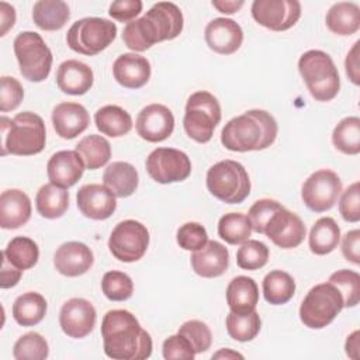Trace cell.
Here are the masks:
<instances>
[{
	"label": "cell",
	"mask_w": 360,
	"mask_h": 360,
	"mask_svg": "<svg viewBox=\"0 0 360 360\" xmlns=\"http://www.w3.org/2000/svg\"><path fill=\"white\" fill-rule=\"evenodd\" d=\"M104 353L115 360H143L152 354V338L127 309H111L101 321Z\"/></svg>",
	"instance_id": "cell-1"
},
{
	"label": "cell",
	"mask_w": 360,
	"mask_h": 360,
	"mask_svg": "<svg viewBox=\"0 0 360 360\" xmlns=\"http://www.w3.org/2000/svg\"><path fill=\"white\" fill-rule=\"evenodd\" d=\"M181 10L170 1L153 4L141 18L128 22L122 30L124 44L135 52H143L156 42L174 39L183 31Z\"/></svg>",
	"instance_id": "cell-2"
},
{
	"label": "cell",
	"mask_w": 360,
	"mask_h": 360,
	"mask_svg": "<svg viewBox=\"0 0 360 360\" xmlns=\"http://www.w3.org/2000/svg\"><path fill=\"white\" fill-rule=\"evenodd\" d=\"M277 121L264 110H248L229 120L221 131V143L232 152L263 150L277 136Z\"/></svg>",
	"instance_id": "cell-3"
},
{
	"label": "cell",
	"mask_w": 360,
	"mask_h": 360,
	"mask_svg": "<svg viewBox=\"0 0 360 360\" xmlns=\"http://www.w3.org/2000/svg\"><path fill=\"white\" fill-rule=\"evenodd\" d=\"M1 155L31 156L42 152L46 141L44 120L31 111L18 112L13 120L1 117Z\"/></svg>",
	"instance_id": "cell-4"
},
{
	"label": "cell",
	"mask_w": 360,
	"mask_h": 360,
	"mask_svg": "<svg viewBox=\"0 0 360 360\" xmlns=\"http://www.w3.org/2000/svg\"><path fill=\"white\" fill-rule=\"evenodd\" d=\"M298 70L316 101H330L340 90V77L332 58L321 49H309L298 59Z\"/></svg>",
	"instance_id": "cell-5"
},
{
	"label": "cell",
	"mask_w": 360,
	"mask_h": 360,
	"mask_svg": "<svg viewBox=\"0 0 360 360\" xmlns=\"http://www.w3.org/2000/svg\"><path fill=\"white\" fill-rule=\"evenodd\" d=\"M207 188L218 200L240 204L250 194V179L242 163L225 159L212 165L207 172Z\"/></svg>",
	"instance_id": "cell-6"
},
{
	"label": "cell",
	"mask_w": 360,
	"mask_h": 360,
	"mask_svg": "<svg viewBox=\"0 0 360 360\" xmlns=\"http://www.w3.org/2000/svg\"><path fill=\"white\" fill-rule=\"evenodd\" d=\"M219 121L221 105L214 94L200 90L187 98L183 127L193 141L198 143L210 142Z\"/></svg>",
	"instance_id": "cell-7"
},
{
	"label": "cell",
	"mask_w": 360,
	"mask_h": 360,
	"mask_svg": "<svg viewBox=\"0 0 360 360\" xmlns=\"http://www.w3.org/2000/svg\"><path fill=\"white\" fill-rule=\"evenodd\" d=\"M343 297L332 283L314 285L300 305V319L309 329L328 326L343 309Z\"/></svg>",
	"instance_id": "cell-8"
},
{
	"label": "cell",
	"mask_w": 360,
	"mask_h": 360,
	"mask_svg": "<svg viewBox=\"0 0 360 360\" xmlns=\"http://www.w3.org/2000/svg\"><path fill=\"white\" fill-rule=\"evenodd\" d=\"M14 53L20 66V73L30 82L45 80L52 68V52L38 32L22 31L14 42Z\"/></svg>",
	"instance_id": "cell-9"
},
{
	"label": "cell",
	"mask_w": 360,
	"mask_h": 360,
	"mask_svg": "<svg viewBox=\"0 0 360 360\" xmlns=\"http://www.w3.org/2000/svg\"><path fill=\"white\" fill-rule=\"evenodd\" d=\"M115 37V22L101 17H86L73 22L68 30L66 44L77 53L93 56L104 51Z\"/></svg>",
	"instance_id": "cell-10"
},
{
	"label": "cell",
	"mask_w": 360,
	"mask_h": 360,
	"mask_svg": "<svg viewBox=\"0 0 360 360\" xmlns=\"http://www.w3.org/2000/svg\"><path fill=\"white\" fill-rule=\"evenodd\" d=\"M149 246V232L143 224L135 219L118 222L111 231L108 249L111 255L124 263H132L146 253Z\"/></svg>",
	"instance_id": "cell-11"
},
{
	"label": "cell",
	"mask_w": 360,
	"mask_h": 360,
	"mask_svg": "<svg viewBox=\"0 0 360 360\" xmlns=\"http://www.w3.org/2000/svg\"><path fill=\"white\" fill-rule=\"evenodd\" d=\"M145 167L152 180L160 184L186 180L191 173L190 158L174 148H156L145 162Z\"/></svg>",
	"instance_id": "cell-12"
},
{
	"label": "cell",
	"mask_w": 360,
	"mask_h": 360,
	"mask_svg": "<svg viewBox=\"0 0 360 360\" xmlns=\"http://www.w3.org/2000/svg\"><path fill=\"white\" fill-rule=\"evenodd\" d=\"M340 193L342 180L329 169L314 172L301 187V198L314 212H325L330 210L336 204Z\"/></svg>",
	"instance_id": "cell-13"
},
{
	"label": "cell",
	"mask_w": 360,
	"mask_h": 360,
	"mask_svg": "<svg viewBox=\"0 0 360 360\" xmlns=\"http://www.w3.org/2000/svg\"><path fill=\"white\" fill-rule=\"evenodd\" d=\"M252 17L262 27L271 31H285L301 17V4L297 0H255Z\"/></svg>",
	"instance_id": "cell-14"
},
{
	"label": "cell",
	"mask_w": 360,
	"mask_h": 360,
	"mask_svg": "<svg viewBox=\"0 0 360 360\" xmlns=\"http://www.w3.org/2000/svg\"><path fill=\"white\" fill-rule=\"evenodd\" d=\"M263 233L276 246L281 249H294L302 243L307 228L297 214L288 211L283 205L271 215Z\"/></svg>",
	"instance_id": "cell-15"
},
{
	"label": "cell",
	"mask_w": 360,
	"mask_h": 360,
	"mask_svg": "<svg viewBox=\"0 0 360 360\" xmlns=\"http://www.w3.org/2000/svg\"><path fill=\"white\" fill-rule=\"evenodd\" d=\"M97 312L86 298L68 300L59 312V325L65 335L73 339L86 338L96 326Z\"/></svg>",
	"instance_id": "cell-16"
},
{
	"label": "cell",
	"mask_w": 360,
	"mask_h": 360,
	"mask_svg": "<svg viewBox=\"0 0 360 360\" xmlns=\"http://www.w3.org/2000/svg\"><path fill=\"white\" fill-rule=\"evenodd\" d=\"M135 128L142 139L148 142H162L167 139L174 129L173 112L163 104H149L138 112Z\"/></svg>",
	"instance_id": "cell-17"
},
{
	"label": "cell",
	"mask_w": 360,
	"mask_h": 360,
	"mask_svg": "<svg viewBox=\"0 0 360 360\" xmlns=\"http://www.w3.org/2000/svg\"><path fill=\"white\" fill-rule=\"evenodd\" d=\"M79 211L90 219L103 221L110 218L115 208V195L103 184H84L76 194Z\"/></svg>",
	"instance_id": "cell-18"
},
{
	"label": "cell",
	"mask_w": 360,
	"mask_h": 360,
	"mask_svg": "<svg viewBox=\"0 0 360 360\" xmlns=\"http://www.w3.org/2000/svg\"><path fill=\"white\" fill-rule=\"evenodd\" d=\"M204 37L210 49L221 55H231L240 48L243 31L232 18L218 17L207 24Z\"/></svg>",
	"instance_id": "cell-19"
},
{
	"label": "cell",
	"mask_w": 360,
	"mask_h": 360,
	"mask_svg": "<svg viewBox=\"0 0 360 360\" xmlns=\"http://www.w3.org/2000/svg\"><path fill=\"white\" fill-rule=\"evenodd\" d=\"M94 263L91 249L83 242L70 240L62 243L53 256L55 269L66 277H77L90 270Z\"/></svg>",
	"instance_id": "cell-20"
},
{
	"label": "cell",
	"mask_w": 360,
	"mask_h": 360,
	"mask_svg": "<svg viewBox=\"0 0 360 360\" xmlns=\"http://www.w3.org/2000/svg\"><path fill=\"white\" fill-rule=\"evenodd\" d=\"M84 167L86 165L76 150H59L49 158L46 173L52 184L69 188L80 180Z\"/></svg>",
	"instance_id": "cell-21"
},
{
	"label": "cell",
	"mask_w": 360,
	"mask_h": 360,
	"mask_svg": "<svg viewBox=\"0 0 360 360\" xmlns=\"http://www.w3.org/2000/svg\"><path fill=\"white\" fill-rule=\"evenodd\" d=\"M52 124L56 135L63 139H73L87 129L90 117L84 105L73 101H63L53 107Z\"/></svg>",
	"instance_id": "cell-22"
},
{
	"label": "cell",
	"mask_w": 360,
	"mask_h": 360,
	"mask_svg": "<svg viewBox=\"0 0 360 360\" xmlns=\"http://www.w3.org/2000/svg\"><path fill=\"white\" fill-rule=\"evenodd\" d=\"M149 60L138 53H122L112 63V75L118 84L127 89H139L150 79Z\"/></svg>",
	"instance_id": "cell-23"
},
{
	"label": "cell",
	"mask_w": 360,
	"mask_h": 360,
	"mask_svg": "<svg viewBox=\"0 0 360 360\" xmlns=\"http://www.w3.org/2000/svg\"><path fill=\"white\" fill-rule=\"evenodd\" d=\"M190 263L194 273L204 278L219 277L228 270L229 252L222 243L208 240L201 249L191 255Z\"/></svg>",
	"instance_id": "cell-24"
},
{
	"label": "cell",
	"mask_w": 360,
	"mask_h": 360,
	"mask_svg": "<svg viewBox=\"0 0 360 360\" xmlns=\"http://www.w3.org/2000/svg\"><path fill=\"white\" fill-rule=\"evenodd\" d=\"M94 75L89 65L68 59L62 62L56 70V84L60 91L70 96H82L93 86Z\"/></svg>",
	"instance_id": "cell-25"
},
{
	"label": "cell",
	"mask_w": 360,
	"mask_h": 360,
	"mask_svg": "<svg viewBox=\"0 0 360 360\" xmlns=\"http://www.w3.org/2000/svg\"><path fill=\"white\" fill-rule=\"evenodd\" d=\"M31 218L30 197L18 190L8 188L0 195V226L3 229H17Z\"/></svg>",
	"instance_id": "cell-26"
},
{
	"label": "cell",
	"mask_w": 360,
	"mask_h": 360,
	"mask_svg": "<svg viewBox=\"0 0 360 360\" xmlns=\"http://www.w3.org/2000/svg\"><path fill=\"white\" fill-rule=\"evenodd\" d=\"M226 302L231 312L246 315L255 311L259 302V287L252 277L236 276L226 287Z\"/></svg>",
	"instance_id": "cell-27"
},
{
	"label": "cell",
	"mask_w": 360,
	"mask_h": 360,
	"mask_svg": "<svg viewBox=\"0 0 360 360\" xmlns=\"http://www.w3.org/2000/svg\"><path fill=\"white\" fill-rule=\"evenodd\" d=\"M104 186L120 198L129 197L135 193L139 183L136 169L128 162H112L103 173Z\"/></svg>",
	"instance_id": "cell-28"
},
{
	"label": "cell",
	"mask_w": 360,
	"mask_h": 360,
	"mask_svg": "<svg viewBox=\"0 0 360 360\" xmlns=\"http://www.w3.org/2000/svg\"><path fill=\"white\" fill-rule=\"evenodd\" d=\"M325 22L336 35H352L360 28V8L352 1L335 3L328 10Z\"/></svg>",
	"instance_id": "cell-29"
},
{
	"label": "cell",
	"mask_w": 360,
	"mask_h": 360,
	"mask_svg": "<svg viewBox=\"0 0 360 360\" xmlns=\"http://www.w3.org/2000/svg\"><path fill=\"white\" fill-rule=\"evenodd\" d=\"M69 17V6L62 0H39L32 7V20L44 31L63 28Z\"/></svg>",
	"instance_id": "cell-30"
},
{
	"label": "cell",
	"mask_w": 360,
	"mask_h": 360,
	"mask_svg": "<svg viewBox=\"0 0 360 360\" xmlns=\"http://www.w3.org/2000/svg\"><path fill=\"white\" fill-rule=\"evenodd\" d=\"M94 122L103 135L111 138L124 136L132 128V118L129 112L114 104L98 108L94 114Z\"/></svg>",
	"instance_id": "cell-31"
},
{
	"label": "cell",
	"mask_w": 360,
	"mask_h": 360,
	"mask_svg": "<svg viewBox=\"0 0 360 360\" xmlns=\"http://www.w3.org/2000/svg\"><path fill=\"white\" fill-rule=\"evenodd\" d=\"M340 242V228L330 217L319 218L311 228L308 243L314 255L323 256L333 252Z\"/></svg>",
	"instance_id": "cell-32"
},
{
	"label": "cell",
	"mask_w": 360,
	"mask_h": 360,
	"mask_svg": "<svg viewBox=\"0 0 360 360\" xmlns=\"http://www.w3.org/2000/svg\"><path fill=\"white\" fill-rule=\"evenodd\" d=\"M35 205L41 217L48 219L60 218L69 207V193L56 184H44L37 193Z\"/></svg>",
	"instance_id": "cell-33"
},
{
	"label": "cell",
	"mask_w": 360,
	"mask_h": 360,
	"mask_svg": "<svg viewBox=\"0 0 360 360\" xmlns=\"http://www.w3.org/2000/svg\"><path fill=\"white\" fill-rule=\"evenodd\" d=\"M46 314V300L35 291L18 295L13 304V318L21 326L39 323Z\"/></svg>",
	"instance_id": "cell-34"
},
{
	"label": "cell",
	"mask_w": 360,
	"mask_h": 360,
	"mask_svg": "<svg viewBox=\"0 0 360 360\" xmlns=\"http://www.w3.org/2000/svg\"><path fill=\"white\" fill-rule=\"evenodd\" d=\"M263 295L271 305L287 304L295 294L294 278L283 270H271L263 278Z\"/></svg>",
	"instance_id": "cell-35"
},
{
	"label": "cell",
	"mask_w": 360,
	"mask_h": 360,
	"mask_svg": "<svg viewBox=\"0 0 360 360\" xmlns=\"http://www.w3.org/2000/svg\"><path fill=\"white\" fill-rule=\"evenodd\" d=\"M83 159L84 165L90 170L100 169L111 158V145L101 135H87L79 141L75 149Z\"/></svg>",
	"instance_id": "cell-36"
},
{
	"label": "cell",
	"mask_w": 360,
	"mask_h": 360,
	"mask_svg": "<svg viewBox=\"0 0 360 360\" xmlns=\"http://www.w3.org/2000/svg\"><path fill=\"white\" fill-rule=\"evenodd\" d=\"M1 253L13 266L22 271L34 267L39 259L38 245L27 236L13 238Z\"/></svg>",
	"instance_id": "cell-37"
},
{
	"label": "cell",
	"mask_w": 360,
	"mask_h": 360,
	"mask_svg": "<svg viewBox=\"0 0 360 360\" xmlns=\"http://www.w3.org/2000/svg\"><path fill=\"white\" fill-rule=\"evenodd\" d=\"M333 146L345 155L360 152V118L346 117L338 122L332 132Z\"/></svg>",
	"instance_id": "cell-38"
},
{
	"label": "cell",
	"mask_w": 360,
	"mask_h": 360,
	"mask_svg": "<svg viewBox=\"0 0 360 360\" xmlns=\"http://www.w3.org/2000/svg\"><path fill=\"white\" fill-rule=\"evenodd\" d=\"M250 233V221L242 212H228L218 221V235L229 245H242L249 239Z\"/></svg>",
	"instance_id": "cell-39"
},
{
	"label": "cell",
	"mask_w": 360,
	"mask_h": 360,
	"mask_svg": "<svg viewBox=\"0 0 360 360\" xmlns=\"http://www.w3.org/2000/svg\"><path fill=\"white\" fill-rule=\"evenodd\" d=\"M228 335L238 342H249L253 340L260 332L262 321L256 309L246 315H238L229 312L225 319Z\"/></svg>",
	"instance_id": "cell-40"
},
{
	"label": "cell",
	"mask_w": 360,
	"mask_h": 360,
	"mask_svg": "<svg viewBox=\"0 0 360 360\" xmlns=\"http://www.w3.org/2000/svg\"><path fill=\"white\" fill-rule=\"evenodd\" d=\"M49 354L48 342L37 332H28L17 339L13 347L15 360H44Z\"/></svg>",
	"instance_id": "cell-41"
},
{
	"label": "cell",
	"mask_w": 360,
	"mask_h": 360,
	"mask_svg": "<svg viewBox=\"0 0 360 360\" xmlns=\"http://www.w3.org/2000/svg\"><path fill=\"white\" fill-rule=\"evenodd\" d=\"M329 283H332L343 297V307L353 308L360 301V276L357 271L342 269L330 274Z\"/></svg>",
	"instance_id": "cell-42"
},
{
	"label": "cell",
	"mask_w": 360,
	"mask_h": 360,
	"mask_svg": "<svg viewBox=\"0 0 360 360\" xmlns=\"http://www.w3.org/2000/svg\"><path fill=\"white\" fill-rule=\"evenodd\" d=\"M101 291L110 301H125L134 292V283L127 273L111 270L101 278Z\"/></svg>",
	"instance_id": "cell-43"
},
{
	"label": "cell",
	"mask_w": 360,
	"mask_h": 360,
	"mask_svg": "<svg viewBox=\"0 0 360 360\" xmlns=\"http://www.w3.org/2000/svg\"><path fill=\"white\" fill-rule=\"evenodd\" d=\"M269 248L256 239H248L236 252V263L243 270H257L266 266Z\"/></svg>",
	"instance_id": "cell-44"
},
{
	"label": "cell",
	"mask_w": 360,
	"mask_h": 360,
	"mask_svg": "<svg viewBox=\"0 0 360 360\" xmlns=\"http://www.w3.org/2000/svg\"><path fill=\"white\" fill-rule=\"evenodd\" d=\"M180 335L188 339L195 353H204L211 347L212 335L207 323L198 319L186 321L177 330Z\"/></svg>",
	"instance_id": "cell-45"
},
{
	"label": "cell",
	"mask_w": 360,
	"mask_h": 360,
	"mask_svg": "<svg viewBox=\"0 0 360 360\" xmlns=\"http://www.w3.org/2000/svg\"><path fill=\"white\" fill-rule=\"evenodd\" d=\"M177 243L181 249L195 252L208 242L207 229L198 222H186L180 225L176 233Z\"/></svg>",
	"instance_id": "cell-46"
},
{
	"label": "cell",
	"mask_w": 360,
	"mask_h": 360,
	"mask_svg": "<svg viewBox=\"0 0 360 360\" xmlns=\"http://www.w3.org/2000/svg\"><path fill=\"white\" fill-rule=\"evenodd\" d=\"M281 207H283L281 202L271 200V198H262V200L255 201L248 212V218L250 221L252 231H255L257 233H263L264 226L267 225L271 215Z\"/></svg>",
	"instance_id": "cell-47"
},
{
	"label": "cell",
	"mask_w": 360,
	"mask_h": 360,
	"mask_svg": "<svg viewBox=\"0 0 360 360\" xmlns=\"http://www.w3.org/2000/svg\"><path fill=\"white\" fill-rule=\"evenodd\" d=\"M24 90L15 77L1 76L0 79V111L7 112L15 110L22 101Z\"/></svg>",
	"instance_id": "cell-48"
},
{
	"label": "cell",
	"mask_w": 360,
	"mask_h": 360,
	"mask_svg": "<svg viewBox=\"0 0 360 360\" xmlns=\"http://www.w3.org/2000/svg\"><path fill=\"white\" fill-rule=\"evenodd\" d=\"M162 353L166 360H193L197 354L188 339L179 332L165 339Z\"/></svg>",
	"instance_id": "cell-49"
},
{
	"label": "cell",
	"mask_w": 360,
	"mask_h": 360,
	"mask_svg": "<svg viewBox=\"0 0 360 360\" xmlns=\"http://www.w3.org/2000/svg\"><path fill=\"white\" fill-rule=\"evenodd\" d=\"M339 212L347 222H359L360 219V184L354 181L343 193H340Z\"/></svg>",
	"instance_id": "cell-50"
},
{
	"label": "cell",
	"mask_w": 360,
	"mask_h": 360,
	"mask_svg": "<svg viewBox=\"0 0 360 360\" xmlns=\"http://www.w3.org/2000/svg\"><path fill=\"white\" fill-rule=\"evenodd\" d=\"M141 0H117L110 4L108 14L121 22H131L142 11Z\"/></svg>",
	"instance_id": "cell-51"
},
{
	"label": "cell",
	"mask_w": 360,
	"mask_h": 360,
	"mask_svg": "<svg viewBox=\"0 0 360 360\" xmlns=\"http://www.w3.org/2000/svg\"><path fill=\"white\" fill-rule=\"evenodd\" d=\"M342 255L347 262L360 263V231L353 229L345 233L342 239Z\"/></svg>",
	"instance_id": "cell-52"
},
{
	"label": "cell",
	"mask_w": 360,
	"mask_h": 360,
	"mask_svg": "<svg viewBox=\"0 0 360 360\" xmlns=\"http://www.w3.org/2000/svg\"><path fill=\"white\" fill-rule=\"evenodd\" d=\"M0 274H1L0 287L1 288H11V287L17 285V283L20 281L22 270H20L15 266H13L7 260V257L1 253V270H0Z\"/></svg>",
	"instance_id": "cell-53"
},
{
	"label": "cell",
	"mask_w": 360,
	"mask_h": 360,
	"mask_svg": "<svg viewBox=\"0 0 360 360\" xmlns=\"http://www.w3.org/2000/svg\"><path fill=\"white\" fill-rule=\"evenodd\" d=\"M359 45L360 41H356L352 49L349 51L346 60H345V68H346V75L352 80L353 84L359 86L360 84V73H359Z\"/></svg>",
	"instance_id": "cell-54"
},
{
	"label": "cell",
	"mask_w": 360,
	"mask_h": 360,
	"mask_svg": "<svg viewBox=\"0 0 360 360\" xmlns=\"http://www.w3.org/2000/svg\"><path fill=\"white\" fill-rule=\"evenodd\" d=\"M15 22V10L6 1L0 3V35H6L7 31Z\"/></svg>",
	"instance_id": "cell-55"
},
{
	"label": "cell",
	"mask_w": 360,
	"mask_h": 360,
	"mask_svg": "<svg viewBox=\"0 0 360 360\" xmlns=\"http://www.w3.org/2000/svg\"><path fill=\"white\" fill-rule=\"evenodd\" d=\"M211 4L219 13L233 14V13H236L245 4V1H242V0H236V1L235 0H212Z\"/></svg>",
	"instance_id": "cell-56"
},
{
	"label": "cell",
	"mask_w": 360,
	"mask_h": 360,
	"mask_svg": "<svg viewBox=\"0 0 360 360\" xmlns=\"http://www.w3.org/2000/svg\"><path fill=\"white\" fill-rule=\"evenodd\" d=\"M359 330H354L353 333H350L346 339V345H345V349H346V354L353 359V360H357L359 359Z\"/></svg>",
	"instance_id": "cell-57"
},
{
	"label": "cell",
	"mask_w": 360,
	"mask_h": 360,
	"mask_svg": "<svg viewBox=\"0 0 360 360\" xmlns=\"http://www.w3.org/2000/svg\"><path fill=\"white\" fill-rule=\"evenodd\" d=\"M222 357H225V359H235V357L243 359L242 354H239V353H236V352H232V350H229V349H222V350H219L218 353L212 354V359H222Z\"/></svg>",
	"instance_id": "cell-58"
}]
</instances>
